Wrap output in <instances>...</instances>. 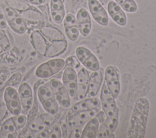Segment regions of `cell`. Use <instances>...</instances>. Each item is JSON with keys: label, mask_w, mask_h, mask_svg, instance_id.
<instances>
[{"label": "cell", "mask_w": 156, "mask_h": 138, "mask_svg": "<svg viewBox=\"0 0 156 138\" xmlns=\"http://www.w3.org/2000/svg\"><path fill=\"white\" fill-rule=\"evenodd\" d=\"M37 96L40 103L54 97V94L47 85L46 83L38 87L37 89Z\"/></svg>", "instance_id": "obj_25"}, {"label": "cell", "mask_w": 156, "mask_h": 138, "mask_svg": "<svg viewBox=\"0 0 156 138\" xmlns=\"http://www.w3.org/2000/svg\"><path fill=\"white\" fill-rule=\"evenodd\" d=\"M96 137L99 138H114L115 134L113 131L110 129L104 123H102L99 126Z\"/></svg>", "instance_id": "obj_30"}, {"label": "cell", "mask_w": 156, "mask_h": 138, "mask_svg": "<svg viewBox=\"0 0 156 138\" xmlns=\"http://www.w3.org/2000/svg\"><path fill=\"white\" fill-rule=\"evenodd\" d=\"M103 80V75L101 71L98 70L93 71L89 80V86H88V95L90 97H94L97 95L99 91L100 88Z\"/></svg>", "instance_id": "obj_17"}, {"label": "cell", "mask_w": 156, "mask_h": 138, "mask_svg": "<svg viewBox=\"0 0 156 138\" xmlns=\"http://www.w3.org/2000/svg\"><path fill=\"white\" fill-rule=\"evenodd\" d=\"M105 80L106 85L115 98L119 95L120 91L119 74L115 66H109L105 71Z\"/></svg>", "instance_id": "obj_5"}, {"label": "cell", "mask_w": 156, "mask_h": 138, "mask_svg": "<svg viewBox=\"0 0 156 138\" xmlns=\"http://www.w3.org/2000/svg\"><path fill=\"white\" fill-rule=\"evenodd\" d=\"M18 133L12 117L4 120L1 125L0 137L15 138L17 137Z\"/></svg>", "instance_id": "obj_19"}, {"label": "cell", "mask_w": 156, "mask_h": 138, "mask_svg": "<svg viewBox=\"0 0 156 138\" xmlns=\"http://www.w3.org/2000/svg\"><path fill=\"white\" fill-rule=\"evenodd\" d=\"M4 82L2 80H0V89L4 86Z\"/></svg>", "instance_id": "obj_47"}, {"label": "cell", "mask_w": 156, "mask_h": 138, "mask_svg": "<svg viewBox=\"0 0 156 138\" xmlns=\"http://www.w3.org/2000/svg\"><path fill=\"white\" fill-rule=\"evenodd\" d=\"M26 2L29 3V4H34V5H41L45 2L46 0H24Z\"/></svg>", "instance_id": "obj_45"}, {"label": "cell", "mask_w": 156, "mask_h": 138, "mask_svg": "<svg viewBox=\"0 0 156 138\" xmlns=\"http://www.w3.org/2000/svg\"><path fill=\"white\" fill-rule=\"evenodd\" d=\"M63 21L65 32L68 39L72 41H76L79 37V30L75 16L68 13L65 15Z\"/></svg>", "instance_id": "obj_11"}, {"label": "cell", "mask_w": 156, "mask_h": 138, "mask_svg": "<svg viewBox=\"0 0 156 138\" xmlns=\"http://www.w3.org/2000/svg\"><path fill=\"white\" fill-rule=\"evenodd\" d=\"M7 21L6 20L5 14L3 12V10L0 12V28L3 29H5L7 26Z\"/></svg>", "instance_id": "obj_42"}, {"label": "cell", "mask_w": 156, "mask_h": 138, "mask_svg": "<svg viewBox=\"0 0 156 138\" xmlns=\"http://www.w3.org/2000/svg\"><path fill=\"white\" fill-rule=\"evenodd\" d=\"M101 101L95 97L82 99L77 103L74 104L69 110L68 113L66 118H68L73 116V114L83 111H90L93 109H101Z\"/></svg>", "instance_id": "obj_8"}, {"label": "cell", "mask_w": 156, "mask_h": 138, "mask_svg": "<svg viewBox=\"0 0 156 138\" xmlns=\"http://www.w3.org/2000/svg\"><path fill=\"white\" fill-rule=\"evenodd\" d=\"M20 16L27 22L32 24H37L43 20V15L39 10L31 8V7L20 13Z\"/></svg>", "instance_id": "obj_21"}, {"label": "cell", "mask_w": 156, "mask_h": 138, "mask_svg": "<svg viewBox=\"0 0 156 138\" xmlns=\"http://www.w3.org/2000/svg\"><path fill=\"white\" fill-rule=\"evenodd\" d=\"M149 102L146 97H141L136 102L131 115L127 131V138H143L147 122Z\"/></svg>", "instance_id": "obj_1"}, {"label": "cell", "mask_w": 156, "mask_h": 138, "mask_svg": "<svg viewBox=\"0 0 156 138\" xmlns=\"http://www.w3.org/2000/svg\"><path fill=\"white\" fill-rule=\"evenodd\" d=\"M99 111V109H93L78 112L71 117L66 118L68 126L71 129L77 126H83L91 118L94 117Z\"/></svg>", "instance_id": "obj_9"}, {"label": "cell", "mask_w": 156, "mask_h": 138, "mask_svg": "<svg viewBox=\"0 0 156 138\" xmlns=\"http://www.w3.org/2000/svg\"><path fill=\"white\" fill-rule=\"evenodd\" d=\"M20 98L33 96V92L30 86L26 82L21 83L18 89Z\"/></svg>", "instance_id": "obj_32"}, {"label": "cell", "mask_w": 156, "mask_h": 138, "mask_svg": "<svg viewBox=\"0 0 156 138\" xmlns=\"http://www.w3.org/2000/svg\"><path fill=\"white\" fill-rule=\"evenodd\" d=\"M95 117H97L98 120L99 121L100 123H102L104 122L105 119V114L103 111H99L95 115Z\"/></svg>", "instance_id": "obj_44"}, {"label": "cell", "mask_w": 156, "mask_h": 138, "mask_svg": "<svg viewBox=\"0 0 156 138\" xmlns=\"http://www.w3.org/2000/svg\"><path fill=\"white\" fill-rule=\"evenodd\" d=\"M76 57L85 68L96 71L99 69L100 64L96 57L87 48L79 46L76 49Z\"/></svg>", "instance_id": "obj_4"}, {"label": "cell", "mask_w": 156, "mask_h": 138, "mask_svg": "<svg viewBox=\"0 0 156 138\" xmlns=\"http://www.w3.org/2000/svg\"><path fill=\"white\" fill-rule=\"evenodd\" d=\"M82 125L77 126L71 129L69 134V137L71 138H79L81 137V134L82 131Z\"/></svg>", "instance_id": "obj_41"}, {"label": "cell", "mask_w": 156, "mask_h": 138, "mask_svg": "<svg viewBox=\"0 0 156 138\" xmlns=\"http://www.w3.org/2000/svg\"><path fill=\"white\" fill-rule=\"evenodd\" d=\"M0 46L2 50H8L10 47V40L3 29L0 28Z\"/></svg>", "instance_id": "obj_38"}, {"label": "cell", "mask_w": 156, "mask_h": 138, "mask_svg": "<svg viewBox=\"0 0 156 138\" xmlns=\"http://www.w3.org/2000/svg\"><path fill=\"white\" fill-rule=\"evenodd\" d=\"M3 97L6 109L12 116L21 113L20 98L16 89L12 86H7L5 89Z\"/></svg>", "instance_id": "obj_3"}, {"label": "cell", "mask_w": 156, "mask_h": 138, "mask_svg": "<svg viewBox=\"0 0 156 138\" xmlns=\"http://www.w3.org/2000/svg\"><path fill=\"white\" fill-rule=\"evenodd\" d=\"M51 15L53 21L57 24L63 22L65 16L64 4L62 0H50Z\"/></svg>", "instance_id": "obj_16"}, {"label": "cell", "mask_w": 156, "mask_h": 138, "mask_svg": "<svg viewBox=\"0 0 156 138\" xmlns=\"http://www.w3.org/2000/svg\"><path fill=\"white\" fill-rule=\"evenodd\" d=\"M8 25L14 32L18 34H24L27 30L26 21L20 16V15L9 22Z\"/></svg>", "instance_id": "obj_23"}, {"label": "cell", "mask_w": 156, "mask_h": 138, "mask_svg": "<svg viewBox=\"0 0 156 138\" xmlns=\"http://www.w3.org/2000/svg\"><path fill=\"white\" fill-rule=\"evenodd\" d=\"M31 44L35 51L40 55H43L48 46L47 40L44 37L40 30L33 31L30 35Z\"/></svg>", "instance_id": "obj_14"}, {"label": "cell", "mask_w": 156, "mask_h": 138, "mask_svg": "<svg viewBox=\"0 0 156 138\" xmlns=\"http://www.w3.org/2000/svg\"><path fill=\"white\" fill-rule=\"evenodd\" d=\"M90 75L88 71L85 68L82 67L77 74V86L76 95L78 99H83L88 91Z\"/></svg>", "instance_id": "obj_12"}, {"label": "cell", "mask_w": 156, "mask_h": 138, "mask_svg": "<svg viewBox=\"0 0 156 138\" xmlns=\"http://www.w3.org/2000/svg\"><path fill=\"white\" fill-rule=\"evenodd\" d=\"M108 12L117 24L121 26H125L127 24V16L121 7L115 1H110L107 5Z\"/></svg>", "instance_id": "obj_13"}, {"label": "cell", "mask_w": 156, "mask_h": 138, "mask_svg": "<svg viewBox=\"0 0 156 138\" xmlns=\"http://www.w3.org/2000/svg\"><path fill=\"white\" fill-rule=\"evenodd\" d=\"M62 83L68 92L70 97H74L77 92V75L74 68L67 66L62 75Z\"/></svg>", "instance_id": "obj_6"}, {"label": "cell", "mask_w": 156, "mask_h": 138, "mask_svg": "<svg viewBox=\"0 0 156 138\" xmlns=\"http://www.w3.org/2000/svg\"><path fill=\"white\" fill-rule=\"evenodd\" d=\"M6 2L7 5L18 12H21L30 7V4L24 0H6Z\"/></svg>", "instance_id": "obj_29"}, {"label": "cell", "mask_w": 156, "mask_h": 138, "mask_svg": "<svg viewBox=\"0 0 156 138\" xmlns=\"http://www.w3.org/2000/svg\"><path fill=\"white\" fill-rule=\"evenodd\" d=\"M65 66H71L73 68H78L80 67V61L77 57L70 56L65 60Z\"/></svg>", "instance_id": "obj_40"}, {"label": "cell", "mask_w": 156, "mask_h": 138, "mask_svg": "<svg viewBox=\"0 0 156 138\" xmlns=\"http://www.w3.org/2000/svg\"><path fill=\"white\" fill-rule=\"evenodd\" d=\"M34 103L33 96L20 98L21 112L27 113L32 108Z\"/></svg>", "instance_id": "obj_33"}, {"label": "cell", "mask_w": 156, "mask_h": 138, "mask_svg": "<svg viewBox=\"0 0 156 138\" xmlns=\"http://www.w3.org/2000/svg\"><path fill=\"white\" fill-rule=\"evenodd\" d=\"M54 96L58 102V105L64 108H68L71 105L70 95L65 88L64 85H62L59 87L54 92Z\"/></svg>", "instance_id": "obj_22"}, {"label": "cell", "mask_w": 156, "mask_h": 138, "mask_svg": "<svg viewBox=\"0 0 156 138\" xmlns=\"http://www.w3.org/2000/svg\"><path fill=\"white\" fill-rule=\"evenodd\" d=\"M44 109L48 113L56 114L58 111V103L54 97L41 103Z\"/></svg>", "instance_id": "obj_26"}, {"label": "cell", "mask_w": 156, "mask_h": 138, "mask_svg": "<svg viewBox=\"0 0 156 138\" xmlns=\"http://www.w3.org/2000/svg\"><path fill=\"white\" fill-rule=\"evenodd\" d=\"M88 7L93 19L100 25L108 24V16L104 7L98 0H88Z\"/></svg>", "instance_id": "obj_7"}, {"label": "cell", "mask_w": 156, "mask_h": 138, "mask_svg": "<svg viewBox=\"0 0 156 138\" xmlns=\"http://www.w3.org/2000/svg\"><path fill=\"white\" fill-rule=\"evenodd\" d=\"M100 97L102 109L105 114V118L111 117L119 112L115 97L108 88L105 81L102 85Z\"/></svg>", "instance_id": "obj_2"}, {"label": "cell", "mask_w": 156, "mask_h": 138, "mask_svg": "<svg viewBox=\"0 0 156 138\" xmlns=\"http://www.w3.org/2000/svg\"><path fill=\"white\" fill-rule=\"evenodd\" d=\"M99 121L95 116L91 118L87 122L85 127L83 128L81 137L82 138H95L99 126Z\"/></svg>", "instance_id": "obj_20"}, {"label": "cell", "mask_w": 156, "mask_h": 138, "mask_svg": "<svg viewBox=\"0 0 156 138\" xmlns=\"http://www.w3.org/2000/svg\"><path fill=\"white\" fill-rule=\"evenodd\" d=\"M3 12L5 14V16L6 18V20L7 21V24L13 20L15 18H16L18 16L20 15V13L18 11L15 10L14 9L10 7L8 5H5L2 8Z\"/></svg>", "instance_id": "obj_35"}, {"label": "cell", "mask_w": 156, "mask_h": 138, "mask_svg": "<svg viewBox=\"0 0 156 138\" xmlns=\"http://www.w3.org/2000/svg\"><path fill=\"white\" fill-rule=\"evenodd\" d=\"M12 119L14 122L18 132L21 131L24 128L27 121L26 116L21 113L18 115L12 116Z\"/></svg>", "instance_id": "obj_31"}, {"label": "cell", "mask_w": 156, "mask_h": 138, "mask_svg": "<svg viewBox=\"0 0 156 138\" xmlns=\"http://www.w3.org/2000/svg\"><path fill=\"white\" fill-rule=\"evenodd\" d=\"M35 75L38 78L46 79L51 77L54 75L47 62H44L37 67L35 70Z\"/></svg>", "instance_id": "obj_24"}, {"label": "cell", "mask_w": 156, "mask_h": 138, "mask_svg": "<svg viewBox=\"0 0 156 138\" xmlns=\"http://www.w3.org/2000/svg\"><path fill=\"white\" fill-rule=\"evenodd\" d=\"M118 119H119V112L115 114L113 116L111 117L105 118L103 123L107 125L112 131H115L118 123Z\"/></svg>", "instance_id": "obj_37"}, {"label": "cell", "mask_w": 156, "mask_h": 138, "mask_svg": "<svg viewBox=\"0 0 156 138\" xmlns=\"http://www.w3.org/2000/svg\"><path fill=\"white\" fill-rule=\"evenodd\" d=\"M66 40H57L50 42L48 44L44 56L46 58H53L62 54L66 49Z\"/></svg>", "instance_id": "obj_15"}, {"label": "cell", "mask_w": 156, "mask_h": 138, "mask_svg": "<svg viewBox=\"0 0 156 138\" xmlns=\"http://www.w3.org/2000/svg\"><path fill=\"white\" fill-rule=\"evenodd\" d=\"M49 138H60L62 137V128L58 124H52L48 128Z\"/></svg>", "instance_id": "obj_36"}, {"label": "cell", "mask_w": 156, "mask_h": 138, "mask_svg": "<svg viewBox=\"0 0 156 138\" xmlns=\"http://www.w3.org/2000/svg\"><path fill=\"white\" fill-rule=\"evenodd\" d=\"M76 21L79 32L83 36H88L91 30V20L88 12L82 8L76 15Z\"/></svg>", "instance_id": "obj_10"}, {"label": "cell", "mask_w": 156, "mask_h": 138, "mask_svg": "<svg viewBox=\"0 0 156 138\" xmlns=\"http://www.w3.org/2000/svg\"><path fill=\"white\" fill-rule=\"evenodd\" d=\"M2 50H2V47H1V46H0V53H1V52H2Z\"/></svg>", "instance_id": "obj_48"}, {"label": "cell", "mask_w": 156, "mask_h": 138, "mask_svg": "<svg viewBox=\"0 0 156 138\" xmlns=\"http://www.w3.org/2000/svg\"><path fill=\"white\" fill-rule=\"evenodd\" d=\"M29 128L30 130L35 132H39L44 128H46V126L42 120L40 116L35 117L34 120L30 123Z\"/></svg>", "instance_id": "obj_34"}, {"label": "cell", "mask_w": 156, "mask_h": 138, "mask_svg": "<svg viewBox=\"0 0 156 138\" xmlns=\"http://www.w3.org/2000/svg\"><path fill=\"white\" fill-rule=\"evenodd\" d=\"M40 31L44 37L49 42L65 39V35L63 33L58 29L54 26H44L40 29Z\"/></svg>", "instance_id": "obj_18"}, {"label": "cell", "mask_w": 156, "mask_h": 138, "mask_svg": "<svg viewBox=\"0 0 156 138\" xmlns=\"http://www.w3.org/2000/svg\"><path fill=\"white\" fill-rule=\"evenodd\" d=\"M53 75L60 72L65 66V61L61 58H54L46 61Z\"/></svg>", "instance_id": "obj_27"}, {"label": "cell", "mask_w": 156, "mask_h": 138, "mask_svg": "<svg viewBox=\"0 0 156 138\" xmlns=\"http://www.w3.org/2000/svg\"><path fill=\"white\" fill-rule=\"evenodd\" d=\"M115 2L122 9L129 13H134L138 9V6L134 0H115Z\"/></svg>", "instance_id": "obj_28"}, {"label": "cell", "mask_w": 156, "mask_h": 138, "mask_svg": "<svg viewBox=\"0 0 156 138\" xmlns=\"http://www.w3.org/2000/svg\"><path fill=\"white\" fill-rule=\"evenodd\" d=\"M5 5H7V2L6 0H0V6L3 8L4 7H5Z\"/></svg>", "instance_id": "obj_46"}, {"label": "cell", "mask_w": 156, "mask_h": 138, "mask_svg": "<svg viewBox=\"0 0 156 138\" xmlns=\"http://www.w3.org/2000/svg\"><path fill=\"white\" fill-rule=\"evenodd\" d=\"M40 117L46 128L52 125L54 123L56 118L55 114H52L48 112L41 114Z\"/></svg>", "instance_id": "obj_39"}, {"label": "cell", "mask_w": 156, "mask_h": 138, "mask_svg": "<svg viewBox=\"0 0 156 138\" xmlns=\"http://www.w3.org/2000/svg\"><path fill=\"white\" fill-rule=\"evenodd\" d=\"M36 137L40 138H49V131L48 128H44V129L38 132Z\"/></svg>", "instance_id": "obj_43"}]
</instances>
